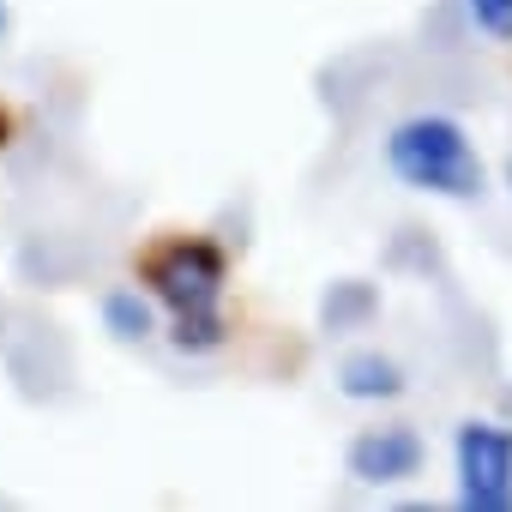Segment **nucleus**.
<instances>
[{
	"label": "nucleus",
	"instance_id": "nucleus-1",
	"mask_svg": "<svg viewBox=\"0 0 512 512\" xmlns=\"http://www.w3.org/2000/svg\"><path fill=\"white\" fill-rule=\"evenodd\" d=\"M139 284L151 290L157 308H169V344L181 356H211L229 338L223 320V290H229V260L205 235H175L145 253Z\"/></svg>",
	"mask_w": 512,
	"mask_h": 512
},
{
	"label": "nucleus",
	"instance_id": "nucleus-2",
	"mask_svg": "<svg viewBox=\"0 0 512 512\" xmlns=\"http://www.w3.org/2000/svg\"><path fill=\"white\" fill-rule=\"evenodd\" d=\"M386 169L398 187L428 193V199H482L488 193V163H482L476 139L464 133V121H452L440 109L392 121Z\"/></svg>",
	"mask_w": 512,
	"mask_h": 512
},
{
	"label": "nucleus",
	"instance_id": "nucleus-3",
	"mask_svg": "<svg viewBox=\"0 0 512 512\" xmlns=\"http://www.w3.org/2000/svg\"><path fill=\"white\" fill-rule=\"evenodd\" d=\"M452 470H458V506L464 512H512V428L470 416L452 434Z\"/></svg>",
	"mask_w": 512,
	"mask_h": 512
},
{
	"label": "nucleus",
	"instance_id": "nucleus-4",
	"mask_svg": "<svg viewBox=\"0 0 512 512\" xmlns=\"http://www.w3.org/2000/svg\"><path fill=\"white\" fill-rule=\"evenodd\" d=\"M422 464H428V446H422V434H416L410 422L362 428V434L344 446V470H350V482H362V488H398V482L422 476Z\"/></svg>",
	"mask_w": 512,
	"mask_h": 512
},
{
	"label": "nucleus",
	"instance_id": "nucleus-5",
	"mask_svg": "<svg viewBox=\"0 0 512 512\" xmlns=\"http://www.w3.org/2000/svg\"><path fill=\"white\" fill-rule=\"evenodd\" d=\"M338 392H344L350 404H392V398L410 392V380H404V368H398L392 356H380V350H350V356L338 362Z\"/></svg>",
	"mask_w": 512,
	"mask_h": 512
},
{
	"label": "nucleus",
	"instance_id": "nucleus-6",
	"mask_svg": "<svg viewBox=\"0 0 512 512\" xmlns=\"http://www.w3.org/2000/svg\"><path fill=\"white\" fill-rule=\"evenodd\" d=\"M103 326H109V338H121V344L157 338V302H151V290H109V296H103Z\"/></svg>",
	"mask_w": 512,
	"mask_h": 512
},
{
	"label": "nucleus",
	"instance_id": "nucleus-7",
	"mask_svg": "<svg viewBox=\"0 0 512 512\" xmlns=\"http://www.w3.org/2000/svg\"><path fill=\"white\" fill-rule=\"evenodd\" d=\"M374 314V290L368 284H338L326 296V326H350V320H368Z\"/></svg>",
	"mask_w": 512,
	"mask_h": 512
},
{
	"label": "nucleus",
	"instance_id": "nucleus-8",
	"mask_svg": "<svg viewBox=\"0 0 512 512\" xmlns=\"http://www.w3.org/2000/svg\"><path fill=\"white\" fill-rule=\"evenodd\" d=\"M464 13L488 43H512V0H464Z\"/></svg>",
	"mask_w": 512,
	"mask_h": 512
},
{
	"label": "nucleus",
	"instance_id": "nucleus-9",
	"mask_svg": "<svg viewBox=\"0 0 512 512\" xmlns=\"http://www.w3.org/2000/svg\"><path fill=\"white\" fill-rule=\"evenodd\" d=\"M7 25H13V13H7V0H0V37H7Z\"/></svg>",
	"mask_w": 512,
	"mask_h": 512
}]
</instances>
